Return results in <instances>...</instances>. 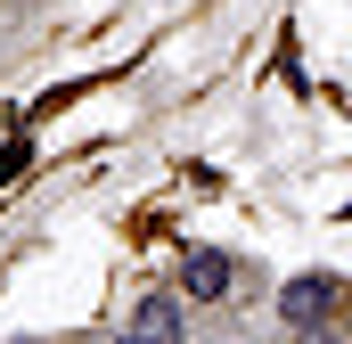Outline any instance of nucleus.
<instances>
[{
	"instance_id": "f257e3e1",
	"label": "nucleus",
	"mask_w": 352,
	"mask_h": 344,
	"mask_svg": "<svg viewBox=\"0 0 352 344\" xmlns=\"http://www.w3.org/2000/svg\"><path fill=\"white\" fill-rule=\"evenodd\" d=\"M107 344H188V303H180V287H148V295H131L123 328H115Z\"/></svg>"
},
{
	"instance_id": "7ed1b4c3",
	"label": "nucleus",
	"mask_w": 352,
	"mask_h": 344,
	"mask_svg": "<svg viewBox=\"0 0 352 344\" xmlns=\"http://www.w3.org/2000/svg\"><path fill=\"white\" fill-rule=\"evenodd\" d=\"M173 287H180V303H230L238 295V262L221 255V246H180V262H173Z\"/></svg>"
},
{
	"instance_id": "f03ea898",
	"label": "nucleus",
	"mask_w": 352,
	"mask_h": 344,
	"mask_svg": "<svg viewBox=\"0 0 352 344\" xmlns=\"http://www.w3.org/2000/svg\"><path fill=\"white\" fill-rule=\"evenodd\" d=\"M352 312V287L336 270H295L287 287H278V320L287 328H311V320H344Z\"/></svg>"
},
{
	"instance_id": "20e7f679",
	"label": "nucleus",
	"mask_w": 352,
	"mask_h": 344,
	"mask_svg": "<svg viewBox=\"0 0 352 344\" xmlns=\"http://www.w3.org/2000/svg\"><path fill=\"white\" fill-rule=\"evenodd\" d=\"M295 344H344V320H311V328H295Z\"/></svg>"
}]
</instances>
